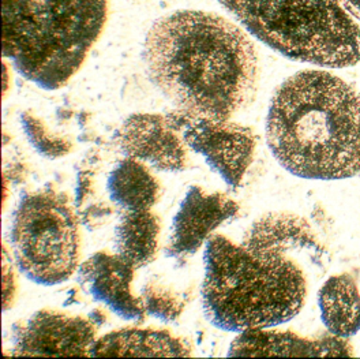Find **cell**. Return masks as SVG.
<instances>
[{
    "label": "cell",
    "mask_w": 360,
    "mask_h": 359,
    "mask_svg": "<svg viewBox=\"0 0 360 359\" xmlns=\"http://www.w3.org/2000/svg\"><path fill=\"white\" fill-rule=\"evenodd\" d=\"M203 261V315L221 331L242 334L299 315L328 267V250L304 218L270 212L248 227L239 244L213 234Z\"/></svg>",
    "instance_id": "6da1fadb"
},
{
    "label": "cell",
    "mask_w": 360,
    "mask_h": 359,
    "mask_svg": "<svg viewBox=\"0 0 360 359\" xmlns=\"http://www.w3.org/2000/svg\"><path fill=\"white\" fill-rule=\"evenodd\" d=\"M143 61L158 89L191 115L231 119L257 93L255 46L216 14L184 10L160 18L148 32Z\"/></svg>",
    "instance_id": "7a4b0ae2"
},
{
    "label": "cell",
    "mask_w": 360,
    "mask_h": 359,
    "mask_svg": "<svg viewBox=\"0 0 360 359\" xmlns=\"http://www.w3.org/2000/svg\"><path fill=\"white\" fill-rule=\"evenodd\" d=\"M266 138L273 156L296 177L358 175L360 93L328 71H299L271 97Z\"/></svg>",
    "instance_id": "3957f363"
},
{
    "label": "cell",
    "mask_w": 360,
    "mask_h": 359,
    "mask_svg": "<svg viewBox=\"0 0 360 359\" xmlns=\"http://www.w3.org/2000/svg\"><path fill=\"white\" fill-rule=\"evenodd\" d=\"M108 0H3V55L46 90L63 88L85 63Z\"/></svg>",
    "instance_id": "277c9868"
},
{
    "label": "cell",
    "mask_w": 360,
    "mask_h": 359,
    "mask_svg": "<svg viewBox=\"0 0 360 359\" xmlns=\"http://www.w3.org/2000/svg\"><path fill=\"white\" fill-rule=\"evenodd\" d=\"M259 42L325 68L360 62V26L340 0H219Z\"/></svg>",
    "instance_id": "5b68a950"
},
{
    "label": "cell",
    "mask_w": 360,
    "mask_h": 359,
    "mask_svg": "<svg viewBox=\"0 0 360 359\" xmlns=\"http://www.w3.org/2000/svg\"><path fill=\"white\" fill-rule=\"evenodd\" d=\"M79 227L77 206L66 193L45 187L23 194L10 227L17 268L40 286L68 282L81 265Z\"/></svg>",
    "instance_id": "8992f818"
},
{
    "label": "cell",
    "mask_w": 360,
    "mask_h": 359,
    "mask_svg": "<svg viewBox=\"0 0 360 359\" xmlns=\"http://www.w3.org/2000/svg\"><path fill=\"white\" fill-rule=\"evenodd\" d=\"M190 151L201 155L225 183L236 189L254 161L257 135L231 119L203 118L176 110L167 115Z\"/></svg>",
    "instance_id": "52a82bcc"
},
{
    "label": "cell",
    "mask_w": 360,
    "mask_h": 359,
    "mask_svg": "<svg viewBox=\"0 0 360 359\" xmlns=\"http://www.w3.org/2000/svg\"><path fill=\"white\" fill-rule=\"evenodd\" d=\"M98 329L90 317L45 308L14 324L13 355L91 357Z\"/></svg>",
    "instance_id": "ba28073f"
},
{
    "label": "cell",
    "mask_w": 360,
    "mask_h": 359,
    "mask_svg": "<svg viewBox=\"0 0 360 359\" xmlns=\"http://www.w3.org/2000/svg\"><path fill=\"white\" fill-rule=\"evenodd\" d=\"M115 139L126 158L161 172H183L191 165L190 148L168 116L134 113L122 123Z\"/></svg>",
    "instance_id": "9c48e42d"
},
{
    "label": "cell",
    "mask_w": 360,
    "mask_h": 359,
    "mask_svg": "<svg viewBox=\"0 0 360 359\" xmlns=\"http://www.w3.org/2000/svg\"><path fill=\"white\" fill-rule=\"evenodd\" d=\"M239 212V203L224 193L191 186L174 216L167 256L176 260L194 256L220 225L235 219Z\"/></svg>",
    "instance_id": "30bf717a"
},
{
    "label": "cell",
    "mask_w": 360,
    "mask_h": 359,
    "mask_svg": "<svg viewBox=\"0 0 360 359\" xmlns=\"http://www.w3.org/2000/svg\"><path fill=\"white\" fill-rule=\"evenodd\" d=\"M135 270L117 253L100 250L78 268V282L90 296L126 321L145 320L143 301L133 292Z\"/></svg>",
    "instance_id": "8fae6325"
},
{
    "label": "cell",
    "mask_w": 360,
    "mask_h": 359,
    "mask_svg": "<svg viewBox=\"0 0 360 359\" xmlns=\"http://www.w3.org/2000/svg\"><path fill=\"white\" fill-rule=\"evenodd\" d=\"M229 357H323L352 355L351 344L342 337L307 339L292 332L254 329L239 334L228 350Z\"/></svg>",
    "instance_id": "7c38bea8"
},
{
    "label": "cell",
    "mask_w": 360,
    "mask_h": 359,
    "mask_svg": "<svg viewBox=\"0 0 360 359\" xmlns=\"http://www.w3.org/2000/svg\"><path fill=\"white\" fill-rule=\"evenodd\" d=\"M193 344L168 329L124 328L98 336L91 357H164L188 358L193 355Z\"/></svg>",
    "instance_id": "4fadbf2b"
},
{
    "label": "cell",
    "mask_w": 360,
    "mask_h": 359,
    "mask_svg": "<svg viewBox=\"0 0 360 359\" xmlns=\"http://www.w3.org/2000/svg\"><path fill=\"white\" fill-rule=\"evenodd\" d=\"M110 201L123 212L150 210L161 197V183L152 167L126 158L112 168L107 180Z\"/></svg>",
    "instance_id": "5bb4252c"
},
{
    "label": "cell",
    "mask_w": 360,
    "mask_h": 359,
    "mask_svg": "<svg viewBox=\"0 0 360 359\" xmlns=\"http://www.w3.org/2000/svg\"><path fill=\"white\" fill-rule=\"evenodd\" d=\"M161 239V219L150 210L123 212L113 229L116 253L139 270L158 257Z\"/></svg>",
    "instance_id": "9a60e30c"
},
{
    "label": "cell",
    "mask_w": 360,
    "mask_h": 359,
    "mask_svg": "<svg viewBox=\"0 0 360 359\" xmlns=\"http://www.w3.org/2000/svg\"><path fill=\"white\" fill-rule=\"evenodd\" d=\"M322 321L333 336L355 335L360 329V294L348 273L329 277L318 292Z\"/></svg>",
    "instance_id": "2e32d148"
},
{
    "label": "cell",
    "mask_w": 360,
    "mask_h": 359,
    "mask_svg": "<svg viewBox=\"0 0 360 359\" xmlns=\"http://www.w3.org/2000/svg\"><path fill=\"white\" fill-rule=\"evenodd\" d=\"M21 123L29 144L43 158H65L74 149L71 138L52 132L44 120L32 111H25L21 115Z\"/></svg>",
    "instance_id": "e0dca14e"
},
{
    "label": "cell",
    "mask_w": 360,
    "mask_h": 359,
    "mask_svg": "<svg viewBox=\"0 0 360 359\" xmlns=\"http://www.w3.org/2000/svg\"><path fill=\"white\" fill-rule=\"evenodd\" d=\"M141 298L146 315L162 322L176 321L186 309L183 295L174 286L164 282H146L141 289Z\"/></svg>",
    "instance_id": "ac0fdd59"
},
{
    "label": "cell",
    "mask_w": 360,
    "mask_h": 359,
    "mask_svg": "<svg viewBox=\"0 0 360 359\" xmlns=\"http://www.w3.org/2000/svg\"><path fill=\"white\" fill-rule=\"evenodd\" d=\"M79 222L86 229L96 231L110 223L115 216V203L112 201L94 200L82 206L78 212Z\"/></svg>",
    "instance_id": "d6986e66"
},
{
    "label": "cell",
    "mask_w": 360,
    "mask_h": 359,
    "mask_svg": "<svg viewBox=\"0 0 360 359\" xmlns=\"http://www.w3.org/2000/svg\"><path fill=\"white\" fill-rule=\"evenodd\" d=\"M1 267H3V309L8 310L14 306L18 292V280H17V270L14 258H11L8 250H4L1 253Z\"/></svg>",
    "instance_id": "ffe728a7"
},
{
    "label": "cell",
    "mask_w": 360,
    "mask_h": 359,
    "mask_svg": "<svg viewBox=\"0 0 360 359\" xmlns=\"http://www.w3.org/2000/svg\"><path fill=\"white\" fill-rule=\"evenodd\" d=\"M97 186H96V172L86 167H82L77 175V184H75V206L81 209L88 202L96 197Z\"/></svg>",
    "instance_id": "44dd1931"
},
{
    "label": "cell",
    "mask_w": 360,
    "mask_h": 359,
    "mask_svg": "<svg viewBox=\"0 0 360 359\" xmlns=\"http://www.w3.org/2000/svg\"><path fill=\"white\" fill-rule=\"evenodd\" d=\"M4 177L15 184H21L29 177V170L26 167V163L18 161V160L10 163L4 171Z\"/></svg>",
    "instance_id": "7402d4cb"
},
{
    "label": "cell",
    "mask_w": 360,
    "mask_h": 359,
    "mask_svg": "<svg viewBox=\"0 0 360 359\" xmlns=\"http://www.w3.org/2000/svg\"><path fill=\"white\" fill-rule=\"evenodd\" d=\"M345 11L354 18L360 21V0H340Z\"/></svg>",
    "instance_id": "603a6c76"
},
{
    "label": "cell",
    "mask_w": 360,
    "mask_h": 359,
    "mask_svg": "<svg viewBox=\"0 0 360 359\" xmlns=\"http://www.w3.org/2000/svg\"><path fill=\"white\" fill-rule=\"evenodd\" d=\"M90 320L97 325V327H101V325H104L105 322H107V315H105V312L103 310V309H100V308H97V309H94L91 313H90Z\"/></svg>",
    "instance_id": "cb8c5ba5"
}]
</instances>
